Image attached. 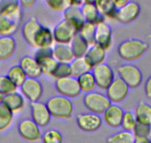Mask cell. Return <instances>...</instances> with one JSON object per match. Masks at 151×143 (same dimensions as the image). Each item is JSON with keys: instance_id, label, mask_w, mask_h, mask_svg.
Returning a JSON list of instances; mask_svg holds the SVG:
<instances>
[{"instance_id": "cell-1", "label": "cell", "mask_w": 151, "mask_h": 143, "mask_svg": "<svg viewBox=\"0 0 151 143\" xmlns=\"http://www.w3.org/2000/svg\"><path fill=\"white\" fill-rule=\"evenodd\" d=\"M149 45L139 39H127L122 42L117 49L118 55L125 61H137L147 51Z\"/></svg>"}, {"instance_id": "cell-2", "label": "cell", "mask_w": 151, "mask_h": 143, "mask_svg": "<svg viewBox=\"0 0 151 143\" xmlns=\"http://www.w3.org/2000/svg\"><path fill=\"white\" fill-rule=\"evenodd\" d=\"M46 106L51 116L56 119H70L73 113V104L70 99L60 95L50 98L46 102Z\"/></svg>"}, {"instance_id": "cell-3", "label": "cell", "mask_w": 151, "mask_h": 143, "mask_svg": "<svg viewBox=\"0 0 151 143\" xmlns=\"http://www.w3.org/2000/svg\"><path fill=\"white\" fill-rule=\"evenodd\" d=\"M83 104L86 109L95 114H104L109 107L112 104L107 96L99 92H91L84 96Z\"/></svg>"}, {"instance_id": "cell-4", "label": "cell", "mask_w": 151, "mask_h": 143, "mask_svg": "<svg viewBox=\"0 0 151 143\" xmlns=\"http://www.w3.org/2000/svg\"><path fill=\"white\" fill-rule=\"evenodd\" d=\"M119 78H121L130 89L139 87L142 83L143 75L141 70L133 64H122L117 69Z\"/></svg>"}, {"instance_id": "cell-5", "label": "cell", "mask_w": 151, "mask_h": 143, "mask_svg": "<svg viewBox=\"0 0 151 143\" xmlns=\"http://www.w3.org/2000/svg\"><path fill=\"white\" fill-rule=\"evenodd\" d=\"M91 72L95 78L96 87L101 90H107L116 78L113 69L105 63L93 68Z\"/></svg>"}, {"instance_id": "cell-6", "label": "cell", "mask_w": 151, "mask_h": 143, "mask_svg": "<svg viewBox=\"0 0 151 143\" xmlns=\"http://www.w3.org/2000/svg\"><path fill=\"white\" fill-rule=\"evenodd\" d=\"M55 88L60 96L70 99L78 97L82 93L77 78L73 76L56 80Z\"/></svg>"}, {"instance_id": "cell-7", "label": "cell", "mask_w": 151, "mask_h": 143, "mask_svg": "<svg viewBox=\"0 0 151 143\" xmlns=\"http://www.w3.org/2000/svg\"><path fill=\"white\" fill-rule=\"evenodd\" d=\"M18 132L20 136L29 142L42 141V134L40 128L31 119H24L18 125Z\"/></svg>"}, {"instance_id": "cell-8", "label": "cell", "mask_w": 151, "mask_h": 143, "mask_svg": "<svg viewBox=\"0 0 151 143\" xmlns=\"http://www.w3.org/2000/svg\"><path fill=\"white\" fill-rule=\"evenodd\" d=\"M78 33L77 30L65 20L59 22L53 30V39L58 44H70Z\"/></svg>"}, {"instance_id": "cell-9", "label": "cell", "mask_w": 151, "mask_h": 143, "mask_svg": "<svg viewBox=\"0 0 151 143\" xmlns=\"http://www.w3.org/2000/svg\"><path fill=\"white\" fill-rule=\"evenodd\" d=\"M130 88L128 86L121 78L116 77L106 90V96L112 104H118L127 97Z\"/></svg>"}, {"instance_id": "cell-10", "label": "cell", "mask_w": 151, "mask_h": 143, "mask_svg": "<svg viewBox=\"0 0 151 143\" xmlns=\"http://www.w3.org/2000/svg\"><path fill=\"white\" fill-rule=\"evenodd\" d=\"M141 13V6L136 1H128L116 14L115 20L123 25H127L134 22Z\"/></svg>"}, {"instance_id": "cell-11", "label": "cell", "mask_w": 151, "mask_h": 143, "mask_svg": "<svg viewBox=\"0 0 151 143\" xmlns=\"http://www.w3.org/2000/svg\"><path fill=\"white\" fill-rule=\"evenodd\" d=\"M76 124L81 131L93 133L98 131L101 126L102 119L100 115L93 113H80L76 117Z\"/></svg>"}, {"instance_id": "cell-12", "label": "cell", "mask_w": 151, "mask_h": 143, "mask_svg": "<svg viewBox=\"0 0 151 143\" xmlns=\"http://www.w3.org/2000/svg\"><path fill=\"white\" fill-rule=\"evenodd\" d=\"M20 90L24 98L30 103L40 101L43 95V87L38 79L27 78L20 87Z\"/></svg>"}, {"instance_id": "cell-13", "label": "cell", "mask_w": 151, "mask_h": 143, "mask_svg": "<svg viewBox=\"0 0 151 143\" xmlns=\"http://www.w3.org/2000/svg\"><path fill=\"white\" fill-rule=\"evenodd\" d=\"M30 107L32 120L40 128H45L48 125L52 116L46 104L41 101L33 102L30 104Z\"/></svg>"}, {"instance_id": "cell-14", "label": "cell", "mask_w": 151, "mask_h": 143, "mask_svg": "<svg viewBox=\"0 0 151 143\" xmlns=\"http://www.w3.org/2000/svg\"><path fill=\"white\" fill-rule=\"evenodd\" d=\"M22 8L19 1L2 0L0 1V16L7 17L17 23H21L22 17Z\"/></svg>"}, {"instance_id": "cell-15", "label": "cell", "mask_w": 151, "mask_h": 143, "mask_svg": "<svg viewBox=\"0 0 151 143\" xmlns=\"http://www.w3.org/2000/svg\"><path fill=\"white\" fill-rule=\"evenodd\" d=\"M113 41V30L110 25L105 22L99 23L96 26L95 43L102 47L104 50H108Z\"/></svg>"}, {"instance_id": "cell-16", "label": "cell", "mask_w": 151, "mask_h": 143, "mask_svg": "<svg viewBox=\"0 0 151 143\" xmlns=\"http://www.w3.org/2000/svg\"><path fill=\"white\" fill-rule=\"evenodd\" d=\"M42 27L36 17H31L24 23L22 34L24 41L32 48H34V42L38 33Z\"/></svg>"}, {"instance_id": "cell-17", "label": "cell", "mask_w": 151, "mask_h": 143, "mask_svg": "<svg viewBox=\"0 0 151 143\" xmlns=\"http://www.w3.org/2000/svg\"><path fill=\"white\" fill-rule=\"evenodd\" d=\"M124 111L117 104H112L104 113V119L109 127L117 128L121 127Z\"/></svg>"}, {"instance_id": "cell-18", "label": "cell", "mask_w": 151, "mask_h": 143, "mask_svg": "<svg viewBox=\"0 0 151 143\" xmlns=\"http://www.w3.org/2000/svg\"><path fill=\"white\" fill-rule=\"evenodd\" d=\"M82 15L85 23H91L95 26L104 22V18L98 11L94 5V1H85L81 6Z\"/></svg>"}, {"instance_id": "cell-19", "label": "cell", "mask_w": 151, "mask_h": 143, "mask_svg": "<svg viewBox=\"0 0 151 143\" xmlns=\"http://www.w3.org/2000/svg\"><path fill=\"white\" fill-rule=\"evenodd\" d=\"M19 66L25 73L27 78L38 79L42 75L40 64L31 56L26 55L23 57L20 61Z\"/></svg>"}, {"instance_id": "cell-20", "label": "cell", "mask_w": 151, "mask_h": 143, "mask_svg": "<svg viewBox=\"0 0 151 143\" xmlns=\"http://www.w3.org/2000/svg\"><path fill=\"white\" fill-rule=\"evenodd\" d=\"M63 17L64 20L72 25L78 32H79L85 23V19L81 11V7H69L64 11Z\"/></svg>"}, {"instance_id": "cell-21", "label": "cell", "mask_w": 151, "mask_h": 143, "mask_svg": "<svg viewBox=\"0 0 151 143\" xmlns=\"http://www.w3.org/2000/svg\"><path fill=\"white\" fill-rule=\"evenodd\" d=\"M85 58V61L91 69L103 63L106 58V50L97 44L90 46Z\"/></svg>"}, {"instance_id": "cell-22", "label": "cell", "mask_w": 151, "mask_h": 143, "mask_svg": "<svg viewBox=\"0 0 151 143\" xmlns=\"http://www.w3.org/2000/svg\"><path fill=\"white\" fill-rule=\"evenodd\" d=\"M137 123L151 127V105L141 101L136 105L134 112Z\"/></svg>"}, {"instance_id": "cell-23", "label": "cell", "mask_w": 151, "mask_h": 143, "mask_svg": "<svg viewBox=\"0 0 151 143\" xmlns=\"http://www.w3.org/2000/svg\"><path fill=\"white\" fill-rule=\"evenodd\" d=\"M53 56L59 63H70L75 59L70 44L56 43L53 48Z\"/></svg>"}, {"instance_id": "cell-24", "label": "cell", "mask_w": 151, "mask_h": 143, "mask_svg": "<svg viewBox=\"0 0 151 143\" xmlns=\"http://www.w3.org/2000/svg\"><path fill=\"white\" fill-rule=\"evenodd\" d=\"M17 43L13 37H0V61H5L14 55Z\"/></svg>"}, {"instance_id": "cell-25", "label": "cell", "mask_w": 151, "mask_h": 143, "mask_svg": "<svg viewBox=\"0 0 151 143\" xmlns=\"http://www.w3.org/2000/svg\"><path fill=\"white\" fill-rule=\"evenodd\" d=\"M2 102L14 113L21 110L24 106V96L18 92L3 96Z\"/></svg>"}, {"instance_id": "cell-26", "label": "cell", "mask_w": 151, "mask_h": 143, "mask_svg": "<svg viewBox=\"0 0 151 143\" xmlns=\"http://www.w3.org/2000/svg\"><path fill=\"white\" fill-rule=\"evenodd\" d=\"M54 39L53 36V31L50 28L42 26L38 33L34 42L35 49L51 47Z\"/></svg>"}, {"instance_id": "cell-27", "label": "cell", "mask_w": 151, "mask_h": 143, "mask_svg": "<svg viewBox=\"0 0 151 143\" xmlns=\"http://www.w3.org/2000/svg\"><path fill=\"white\" fill-rule=\"evenodd\" d=\"M75 58H84L89 49L88 43L82 37L79 33L76 35L70 43Z\"/></svg>"}, {"instance_id": "cell-28", "label": "cell", "mask_w": 151, "mask_h": 143, "mask_svg": "<svg viewBox=\"0 0 151 143\" xmlns=\"http://www.w3.org/2000/svg\"><path fill=\"white\" fill-rule=\"evenodd\" d=\"M94 5L99 14L104 18L115 19L117 10L113 3V0H96L94 1Z\"/></svg>"}, {"instance_id": "cell-29", "label": "cell", "mask_w": 151, "mask_h": 143, "mask_svg": "<svg viewBox=\"0 0 151 143\" xmlns=\"http://www.w3.org/2000/svg\"><path fill=\"white\" fill-rule=\"evenodd\" d=\"M19 23L0 16V37H12L17 31Z\"/></svg>"}, {"instance_id": "cell-30", "label": "cell", "mask_w": 151, "mask_h": 143, "mask_svg": "<svg viewBox=\"0 0 151 143\" xmlns=\"http://www.w3.org/2000/svg\"><path fill=\"white\" fill-rule=\"evenodd\" d=\"M6 75L17 88H20L27 78L19 64L11 66L8 69Z\"/></svg>"}, {"instance_id": "cell-31", "label": "cell", "mask_w": 151, "mask_h": 143, "mask_svg": "<svg viewBox=\"0 0 151 143\" xmlns=\"http://www.w3.org/2000/svg\"><path fill=\"white\" fill-rule=\"evenodd\" d=\"M70 67L72 76L76 78L88 72H91L92 70V69L85 61V58H75L70 63Z\"/></svg>"}, {"instance_id": "cell-32", "label": "cell", "mask_w": 151, "mask_h": 143, "mask_svg": "<svg viewBox=\"0 0 151 143\" xmlns=\"http://www.w3.org/2000/svg\"><path fill=\"white\" fill-rule=\"evenodd\" d=\"M14 121V113L4 104L0 103V133L7 131Z\"/></svg>"}, {"instance_id": "cell-33", "label": "cell", "mask_w": 151, "mask_h": 143, "mask_svg": "<svg viewBox=\"0 0 151 143\" xmlns=\"http://www.w3.org/2000/svg\"><path fill=\"white\" fill-rule=\"evenodd\" d=\"M77 81L82 92H85L86 93L93 92L94 88L96 87L95 78L91 72H88L79 76L77 78Z\"/></svg>"}, {"instance_id": "cell-34", "label": "cell", "mask_w": 151, "mask_h": 143, "mask_svg": "<svg viewBox=\"0 0 151 143\" xmlns=\"http://www.w3.org/2000/svg\"><path fill=\"white\" fill-rule=\"evenodd\" d=\"M37 62L40 64L42 74L47 76H53L59 64V62L53 58V56L42 58Z\"/></svg>"}, {"instance_id": "cell-35", "label": "cell", "mask_w": 151, "mask_h": 143, "mask_svg": "<svg viewBox=\"0 0 151 143\" xmlns=\"http://www.w3.org/2000/svg\"><path fill=\"white\" fill-rule=\"evenodd\" d=\"M135 136L133 132L122 131L107 137V143H133Z\"/></svg>"}, {"instance_id": "cell-36", "label": "cell", "mask_w": 151, "mask_h": 143, "mask_svg": "<svg viewBox=\"0 0 151 143\" xmlns=\"http://www.w3.org/2000/svg\"><path fill=\"white\" fill-rule=\"evenodd\" d=\"M95 25L85 23L79 33L82 36V38L88 43V45L91 46L95 44Z\"/></svg>"}, {"instance_id": "cell-37", "label": "cell", "mask_w": 151, "mask_h": 143, "mask_svg": "<svg viewBox=\"0 0 151 143\" xmlns=\"http://www.w3.org/2000/svg\"><path fill=\"white\" fill-rule=\"evenodd\" d=\"M136 125H137V121L134 113L132 111L124 112L121 125V128H122L123 131L133 132Z\"/></svg>"}, {"instance_id": "cell-38", "label": "cell", "mask_w": 151, "mask_h": 143, "mask_svg": "<svg viewBox=\"0 0 151 143\" xmlns=\"http://www.w3.org/2000/svg\"><path fill=\"white\" fill-rule=\"evenodd\" d=\"M43 143H63V136L60 131L56 129H49L42 135Z\"/></svg>"}, {"instance_id": "cell-39", "label": "cell", "mask_w": 151, "mask_h": 143, "mask_svg": "<svg viewBox=\"0 0 151 143\" xmlns=\"http://www.w3.org/2000/svg\"><path fill=\"white\" fill-rule=\"evenodd\" d=\"M17 87L7 75H0V96H5L17 92Z\"/></svg>"}, {"instance_id": "cell-40", "label": "cell", "mask_w": 151, "mask_h": 143, "mask_svg": "<svg viewBox=\"0 0 151 143\" xmlns=\"http://www.w3.org/2000/svg\"><path fill=\"white\" fill-rule=\"evenodd\" d=\"M49 8L56 12H63L71 6V0H46Z\"/></svg>"}, {"instance_id": "cell-41", "label": "cell", "mask_w": 151, "mask_h": 143, "mask_svg": "<svg viewBox=\"0 0 151 143\" xmlns=\"http://www.w3.org/2000/svg\"><path fill=\"white\" fill-rule=\"evenodd\" d=\"M72 76L71 72L70 63H59L56 68V71L53 73V77L56 80L61 79V78H68V77Z\"/></svg>"}, {"instance_id": "cell-42", "label": "cell", "mask_w": 151, "mask_h": 143, "mask_svg": "<svg viewBox=\"0 0 151 143\" xmlns=\"http://www.w3.org/2000/svg\"><path fill=\"white\" fill-rule=\"evenodd\" d=\"M133 134L135 138H149L151 134V127L137 123Z\"/></svg>"}, {"instance_id": "cell-43", "label": "cell", "mask_w": 151, "mask_h": 143, "mask_svg": "<svg viewBox=\"0 0 151 143\" xmlns=\"http://www.w3.org/2000/svg\"><path fill=\"white\" fill-rule=\"evenodd\" d=\"M53 56V48L47 47V48H41L38 49L36 52H35L34 59L36 61H39L42 58H47V57Z\"/></svg>"}, {"instance_id": "cell-44", "label": "cell", "mask_w": 151, "mask_h": 143, "mask_svg": "<svg viewBox=\"0 0 151 143\" xmlns=\"http://www.w3.org/2000/svg\"><path fill=\"white\" fill-rule=\"evenodd\" d=\"M144 91H145V94L147 98L151 99V76H150L147 78L145 84V87H144Z\"/></svg>"}, {"instance_id": "cell-45", "label": "cell", "mask_w": 151, "mask_h": 143, "mask_svg": "<svg viewBox=\"0 0 151 143\" xmlns=\"http://www.w3.org/2000/svg\"><path fill=\"white\" fill-rule=\"evenodd\" d=\"M36 0H21L19 4L22 8H30L33 7L36 4Z\"/></svg>"}, {"instance_id": "cell-46", "label": "cell", "mask_w": 151, "mask_h": 143, "mask_svg": "<svg viewBox=\"0 0 151 143\" xmlns=\"http://www.w3.org/2000/svg\"><path fill=\"white\" fill-rule=\"evenodd\" d=\"M127 2H128V0H114L113 3H114V5H115L116 9L118 11V10L123 8L127 4Z\"/></svg>"}, {"instance_id": "cell-47", "label": "cell", "mask_w": 151, "mask_h": 143, "mask_svg": "<svg viewBox=\"0 0 151 143\" xmlns=\"http://www.w3.org/2000/svg\"><path fill=\"white\" fill-rule=\"evenodd\" d=\"M133 143H151L150 138H135Z\"/></svg>"}, {"instance_id": "cell-48", "label": "cell", "mask_w": 151, "mask_h": 143, "mask_svg": "<svg viewBox=\"0 0 151 143\" xmlns=\"http://www.w3.org/2000/svg\"><path fill=\"white\" fill-rule=\"evenodd\" d=\"M2 98H3V96H0V103L2 101Z\"/></svg>"}]
</instances>
